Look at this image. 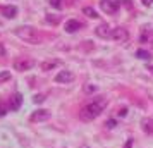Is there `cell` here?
I'll use <instances>...</instances> for the list:
<instances>
[{
  "mask_svg": "<svg viewBox=\"0 0 153 148\" xmlns=\"http://www.w3.org/2000/svg\"><path fill=\"white\" fill-rule=\"evenodd\" d=\"M107 98L105 97H97V98H93L88 103V105L83 107V110H81V114H79V117L83 120H93L95 117H98L100 114L103 112V109L107 107Z\"/></svg>",
  "mask_w": 153,
  "mask_h": 148,
  "instance_id": "6da1fadb",
  "label": "cell"
},
{
  "mask_svg": "<svg viewBox=\"0 0 153 148\" xmlns=\"http://www.w3.org/2000/svg\"><path fill=\"white\" fill-rule=\"evenodd\" d=\"M14 33L21 38L22 42L31 43V45H36V43H40V40H42L38 29H35L33 26H19V28H16Z\"/></svg>",
  "mask_w": 153,
  "mask_h": 148,
  "instance_id": "7a4b0ae2",
  "label": "cell"
},
{
  "mask_svg": "<svg viewBox=\"0 0 153 148\" xmlns=\"http://www.w3.org/2000/svg\"><path fill=\"white\" fill-rule=\"evenodd\" d=\"M100 9L105 14H117L120 9V0H102L100 2Z\"/></svg>",
  "mask_w": 153,
  "mask_h": 148,
  "instance_id": "3957f363",
  "label": "cell"
},
{
  "mask_svg": "<svg viewBox=\"0 0 153 148\" xmlns=\"http://www.w3.org/2000/svg\"><path fill=\"white\" fill-rule=\"evenodd\" d=\"M35 65V60L29 59V57H17L14 60V69L16 71H29L31 67Z\"/></svg>",
  "mask_w": 153,
  "mask_h": 148,
  "instance_id": "277c9868",
  "label": "cell"
},
{
  "mask_svg": "<svg viewBox=\"0 0 153 148\" xmlns=\"http://www.w3.org/2000/svg\"><path fill=\"white\" fill-rule=\"evenodd\" d=\"M110 38H114L115 42L126 43L127 40H129V31H127L126 28H114L112 29V36Z\"/></svg>",
  "mask_w": 153,
  "mask_h": 148,
  "instance_id": "5b68a950",
  "label": "cell"
},
{
  "mask_svg": "<svg viewBox=\"0 0 153 148\" xmlns=\"http://www.w3.org/2000/svg\"><path fill=\"white\" fill-rule=\"evenodd\" d=\"M50 119V112L48 110H35L31 114V122H43V120H48Z\"/></svg>",
  "mask_w": 153,
  "mask_h": 148,
  "instance_id": "8992f818",
  "label": "cell"
},
{
  "mask_svg": "<svg viewBox=\"0 0 153 148\" xmlns=\"http://www.w3.org/2000/svg\"><path fill=\"white\" fill-rule=\"evenodd\" d=\"M55 81L57 83H71V81H74V74L71 71H60L55 76Z\"/></svg>",
  "mask_w": 153,
  "mask_h": 148,
  "instance_id": "52a82bcc",
  "label": "cell"
},
{
  "mask_svg": "<svg viewBox=\"0 0 153 148\" xmlns=\"http://www.w3.org/2000/svg\"><path fill=\"white\" fill-rule=\"evenodd\" d=\"M21 103H22V95L21 93H16V95H12L10 100H9V109H10V110H19V109H21Z\"/></svg>",
  "mask_w": 153,
  "mask_h": 148,
  "instance_id": "ba28073f",
  "label": "cell"
},
{
  "mask_svg": "<svg viewBox=\"0 0 153 148\" xmlns=\"http://www.w3.org/2000/svg\"><path fill=\"white\" fill-rule=\"evenodd\" d=\"M95 33H97V36H100V38H110L112 36V29L108 24H100L97 29H95Z\"/></svg>",
  "mask_w": 153,
  "mask_h": 148,
  "instance_id": "9c48e42d",
  "label": "cell"
},
{
  "mask_svg": "<svg viewBox=\"0 0 153 148\" xmlns=\"http://www.w3.org/2000/svg\"><path fill=\"white\" fill-rule=\"evenodd\" d=\"M77 29H81V22L76 21V19H69L65 22V31L67 33H76Z\"/></svg>",
  "mask_w": 153,
  "mask_h": 148,
  "instance_id": "30bf717a",
  "label": "cell"
},
{
  "mask_svg": "<svg viewBox=\"0 0 153 148\" xmlns=\"http://www.w3.org/2000/svg\"><path fill=\"white\" fill-rule=\"evenodd\" d=\"M2 14L5 16L7 19H12V17H16V14H17V7H16V5H4V7H2Z\"/></svg>",
  "mask_w": 153,
  "mask_h": 148,
  "instance_id": "8fae6325",
  "label": "cell"
},
{
  "mask_svg": "<svg viewBox=\"0 0 153 148\" xmlns=\"http://www.w3.org/2000/svg\"><path fill=\"white\" fill-rule=\"evenodd\" d=\"M141 127L146 134H153V119L152 117H145L141 120Z\"/></svg>",
  "mask_w": 153,
  "mask_h": 148,
  "instance_id": "7c38bea8",
  "label": "cell"
},
{
  "mask_svg": "<svg viewBox=\"0 0 153 148\" xmlns=\"http://www.w3.org/2000/svg\"><path fill=\"white\" fill-rule=\"evenodd\" d=\"M59 60H45V62L42 64V71H52L53 67H57L59 65Z\"/></svg>",
  "mask_w": 153,
  "mask_h": 148,
  "instance_id": "4fadbf2b",
  "label": "cell"
},
{
  "mask_svg": "<svg viewBox=\"0 0 153 148\" xmlns=\"http://www.w3.org/2000/svg\"><path fill=\"white\" fill-rule=\"evenodd\" d=\"M136 57H138V59H143V60H150V59H152V54H150L148 50H141L139 48L138 52H136Z\"/></svg>",
  "mask_w": 153,
  "mask_h": 148,
  "instance_id": "5bb4252c",
  "label": "cell"
},
{
  "mask_svg": "<svg viewBox=\"0 0 153 148\" xmlns=\"http://www.w3.org/2000/svg\"><path fill=\"white\" fill-rule=\"evenodd\" d=\"M83 14H86L88 17H91V19H95V17H98L97 10H95V9H91V7H84V9H83Z\"/></svg>",
  "mask_w": 153,
  "mask_h": 148,
  "instance_id": "9a60e30c",
  "label": "cell"
},
{
  "mask_svg": "<svg viewBox=\"0 0 153 148\" xmlns=\"http://www.w3.org/2000/svg\"><path fill=\"white\" fill-rule=\"evenodd\" d=\"M148 40H150V31H148V29H143V35L139 36V42H141V43H146Z\"/></svg>",
  "mask_w": 153,
  "mask_h": 148,
  "instance_id": "2e32d148",
  "label": "cell"
},
{
  "mask_svg": "<svg viewBox=\"0 0 153 148\" xmlns=\"http://www.w3.org/2000/svg\"><path fill=\"white\" fill-rule=\"evenodd\" d=\"M97 91V86L95 85H86L84 86V93H95Z\"/></svg>",
  "mask_w": 153,
  "mask_h": 148,
  "instance_id": "e0dca14e",
  "label": "cell"
},
{
  "mask_svg": "<svg viewBox=\"0 0 153 148\" xmlns=\"http://www.w3.org/2000/svg\"><path fill=\"white\" fill-rule=\"evenodd\" d=\"M50 5L55 9H62V2L60 0H50Z\"/></svg>",
  "mask_w": 153,
  "mask_h": 148,
  "instance_id": "ac0fdd59",
  "label": "cell"
},
{
  "mask_svg": "<svg viewBox=\"0 0 153 148\" xmlns=\"http://www.w3.org/2000/svg\"><path fill=\"white\" fill-rule=\"evenodd\" d=\"M33 102H35V103H42V102H45V95H35Z\"/></svg>",
  "mask_w": 153,
  "mask_h": 148,
  "instance_id": "d6986e66",
  "label": "cell"
},
{
  "mask_svg": "<svg viewBox=\"0 0 153 148\" xmlns=\"http://www.w3.org/2000/svg\"><path fill=\"white\" fill-rule=\"evenodd\" d=\"M117 115H119V117H126V115H127V109H126V107H124V109H120V110L117 112Z\"/></svg>",
  "mask_w": 153,
  "mask_h": 148,
  "instance_id": "ffe728a7",
  "label": "cell"
},
{
  "mask_svg": "<svg viewBox=\"0 0 153 148\" xmlns=\"http://www.w3.org/2000/svg\"><path fill=\"white\" fill-rule=\"evenodd\" d=\"M7 110H9V107H5V105H2V103H0V115H5Z\"/></svg>",
  "mask_w": 153,
  "mask_h": 148,
  "instance_id": "44dd1931",
  "label": "cell"
},
{
  "mask_svg": "<svg viewBox=\"0 0 153 148\" xmlns=\"http://www.w3.org/2000/svg\"><path fill=\"white\" fill-rule=\"evenodd\" d=\"M47 21L52 22V24H57V22H59V17H52V16H48V17H47Z\"/></svg>",
  "mask_w": 153,
  "mask_h": 148,
  "instance_id": "7402d4cb",
  "label": "cell"
},
{
  "mask_svg": "<svg viewBox=\"0 0 153 148\" xmlns=\"http://www.w3.org/2000/svg\"><path fill=\"white\" fill-rule=\"evenodd\" d=\"M107 127H110V129H112V127H115V120L108 119V120H107Z\"/></svg>",
  "mask_w": 153,
  "mask_h": 148,
  "instance_id": "603a6c76",
  "label": "cell"
},
{
  "mask_svg": "<svg viewBox=\"0 0 153 148\" xmlns=\"http://www.w3.org/2000/svg\"><path fill=\"white\" fill-rule=\"evenodd\" d=\"M9 78H10L9 72H0V79H2V81H4V79H9Z\"/></svg>",
  "mask_w": 153,
  "mask_h": 148,
  "instance_id": "cb8c5ba5",
  "label": "cell"
},
{
  "mask_svg": "<svg viewBox=\"0 0 153 148\" xmlns=\"http://www.w3.org/2000/svg\"><path fill=\"white\" fill-rule=\"evenodd\" d=\"M141 2H143V5H145V7H150V5L153 4V0H141Z\"/></svg>",
  "mask_w": 153,
  "mask_h": 148,
  "instance_id": "d4e9b609",
  "label": "cell"
},
{
  "mask_svg": "<svg viewBox=\"0 0 153 148\" xmlns=\"http://www.w3.org/2000/svg\"><path fill=\"white\" fill-rule=\"evenodd\" d=\"M131 147H132V140H127L126 145H124V148H131Z\"/></svg>",
  "mask_w": 153,
  "mask_h": 148,
  "instance_id": "484cf974",
  "label": "cell"
},
{
  "mask_svg": "<svg viewBox=\"0 0 153 148\" xmlns=\"http://www.w3.org/2000/svg\"><path fill=\"white\" fill-rule=\"evenodd\" d=\"M148 71H150V72H153V65H148Z\"/></svg>",
  "mask_w": 153,
  "mask_h": 148,
  "instance_id": "4316f807",
  "label": "cell"
},
{
  "mask_svg": "<svg viewBox=\"0 0 153 148\" xmlns=\"http://www.w3.org/2000/svg\"><path fill=\"white\" fill-rule=\"evenodd\" d=\"M83 148H90V147H83Z\"/></svg>",
  "mask_w": 153,
  "mask_h": 148,
  "instance_id": "83f0119b",
  "label": "cell"
},
{
  "mask_svg": "<svg viewBox=\"0 0 153 148\" xmlns=\"http://www.w3.org/2000/svg\"><path fill=\"white\" fill-rule=\"evenodd\" d=\"M152 47H153V43H152Z\"/></svg>",
  "mask_w": 153,
  "mask_h": 148,
  "instance_id": "f1b7e54d",
  "label": "cell"
}]
</instances>
